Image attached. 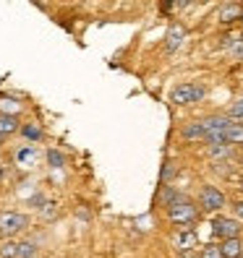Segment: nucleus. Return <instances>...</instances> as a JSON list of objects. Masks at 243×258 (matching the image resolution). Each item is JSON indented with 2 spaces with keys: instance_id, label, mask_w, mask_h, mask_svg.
<instances>
[{
  "instance_id": "nucleus-1",
  "label": "nucleus",
  "mask_w": 243,
  "mask_h": 258,
  "mask_svg": "<svg viewBox=\"0 0 243 258\" xmlns=\"http://www.w3.org/2000/svg\"><path fill=\"white\" fill-rule=\"evenodd\" d=\"M204 94H207V89L202 84H180V86L173 89L170 99L175 104H196V102L204 99Z\"/></svg>"
},
{
  "instance_id": "nucleus-2",
  "label": "nucleus",
  "mask_w": 243,
  "mask_h": 258,
  "mask_svg": "<svg viewBox=\"0 0 243 258\" xmlns=\"http://www.w3.org/2000/svg\"><path fill=\"white\" fill-rule=\"evenodd\" d=\"M199 204L207 211H220L225 206V193L220 188H215V185H204L202 193H199Z\"/></svg>"
},
{
  "instance_id": "nucleus-3",
  "label": "nucleus",
  "mask_w": 243,
  "mask_h": 258,
  "mask_svg": "<svg viewBox=\"0 0 243 258\" xmlns=\"http://www.w3.org/2000/svg\"><path fill=\"white\" fill-rule=\"evenodd\" d=\"M212 230L222 240H235V237H240V222L230 219V217H217L215 224H212Z\"/></svg>"
},
{
  "instance_id": "nucleus-4",
  "label": "nucleus",
  "mask_w": 243,
  "mask_h": 258,
  "mask_svg": "<svg viewBox=\"0 0 243 258\" xmlns=\"http://www.w3.org/2000/svg\"><path fill=\"white\" fill-rule=\"evenodd\" d=\"M29 224V219L16 211H8V214H0V232L3 235H16Z\"/></svg>"
},
{
  "instance_id": "nucleus-5",
  "label": "nucleus",
  "mask_w": 243,
  "mask_h": 258,
  "mask_svg": "<svg viewBox=\"0 0 243 258\" xmlns=\"http://www.w3.org/2000/svg\"><path fill=\"white\" fill-rule=\"evenodd\" d=\"M168 217H170L173 222H180V224H183V222H191V219L196 217V209H193L191 204H186V201H178L175 206L168 209Z\"/></svg>"
},
{
  "instance_id": "nucleus-6",
  "label": "nucleus",
  "mask_w": 243,
  "mask_h": 258,
  "mask_svg": "<svg viewBox=\"0 0 243 258\" xmlns=\"http://www.w3.org/2000/svg\"><path fill=\"white\" fill-rule=\"evenodd\" d=\"M183 39H186V29L180 24H175V26H170L168 37H165V44H168V50H178L183 44Z\"/></svg>"
},
{
  "instance_id": "nucleus-7",
  "label": "nucleus",
  "mask_w": 243,
  "mask_h": 258,
  "mask_svg": "<svg viewBox=\"0 0 243 258\" xmlns=\"http://www.w3.org/2000/svg\"><path fill=\"white\" fill-rule=\"evenodd\" d=\"M220 253H222V258H240V255H243V242H240V237H235V240H222Z\"/></svg>"
},
{
  "instance_id": "nucleus-8",
  "label": "nucleus",
  "mask_w": 243,
  "mask_h": 258,
  "mask_svg": "<svg viewBox=\"0 0 243 258\" xmlns=\"http://www.w3.org/2000/svg\"><path fill=\"white\" fill-rule=\"evenodd\" d=\"M225 144H243V123H233L225 131Z\"/></svg>"
},
{
  "instance_id": "nucleus-9",
  "label": "nucleus",
  "mask_w": 243,
  "mask_h": 258,
  "mask_svg": "<svg viewBox=\"0 0 243 258\" xmlns=\"http://www.w3.org/2000/svg\"><path fill=\"white\" fill-rule=\"evenodd\" d=\"M19 131V120L13 115H0V136H8V133H16Z\"/></svg>"
},
{
  "instance_id": "nucleus-10",
  "label": "nucleus",
  "mask_w": 243,
  "mask_h": 258,
  "mask_svg": "<svg viewBox=\"0 0 243 258\" xmlns=\"http://www.w3.org/2000/svg\"><path fill=\"white\" fill-rule=\"evenodd\" d=\"M243 16V8L240 6H225L222 11H220V21H235V19H240Z\"/></svg>"
},
{
  "instance_id": "nucleus-11",
  "label": "nucleus",
  "mask_w": 243,
  "mask_h": 258,
  "mask_svg": "<svg viewBox=\"0 0 243 258\" xmlns=\"http://www.w3.org/2000/svg\"><path fill=\"white\" fill-rule=\"evenodd\" d=\"M183 136H186V139H204L207 131L202 125V120H199V123H193V125H188V128H183Z\"/></svg>"
},
{
  "instance_id": "nucleus-12",
  "label": "nucleus",
  "mask_w": 243,
  "mask_h": 258,
  "mask_svg": "<svg viewBox=\"0 0 243 258\" xmlns=\"http://www.w3.org/2000/svg\"><path fill=\"white\" fill-rule=\"evenodd\" d=\"M19 258H37L34 242H21V245H19Z\"/></svg>"
},
{
  "instance_id": "nucleus-13",
  "label": "nucleus",
  "mask_w": 243,
  "mask_h": 258,
  "mask_svg": "<svg viewBox=\"0 0 243 258\" xmlns=\"http://www.w3.org/2000/svg\"><path fill=\"white\" fill-rule=\"evenodd\" d=\"M16 159H19L21 164H32V162L37 159V151H34V149H21L19 154H16Z\"/></svg>"
},
{
  "instance_id": "nucleus-14",
  "label": "nucleus",
  "mask_w": 243,
  "mask_h": 258,
  "mask_svg": "<svg viewBox=\"0 0 243 258\" xmlns=\"http://www.w3.org/2000/svg\"><path fill=\"white\" fill-rule=\"evenodd\" d=\"M227 117H235V120H243V99H238V102H233L230 104V112H227Z\"/></svg>"
},
{
  "instance_id": "nucleus-15",
  "label": "nucleus",
  "mask_w": 243,
  "mask_h": 258,
  "mask_svg": "<svg viewBox=\"0 0 243 258\" xmlns=\"http://www.w3.org/2000/svg\"><path fill=\"white\" fill-rule=\"evenodd\" d=\"M0 253H3V258H19V245L16 242H6Z\"/></svg>"
},
{
  "instance_id": "nucleus-16",
  "label": "nucleus",
  "mask_w": 243,
  "mask_h": 258,
  "mask_svg": "<svg viewBox=\"0 0 243 258\" xmlns=\"http://www.w3.org/2000/svg\"><path fill=\"white\" fill-rule=\"evenodd\" d=\"M21 131H24V136H26V139H34V141H37L39 136H42V131H39L37 125H24Z\"/></svg>"
},
{
  "instance_id": "nucleus-17",
  "label": "nucleus",
  "mask_w": 243,
  "mask_h": 258,
  "mask_svg": "<svg viewBox=\"0 0 243 258\" xmlns=\"http://www.w3.org/2000/svg\"><path fill=\"white\" fill-rule=\"evenodd\" d=\"M202 258H222V253H220L217 245H207V248L202 250Z\"/></svg>"
},
{
  "instance_id": "nucleus-18",
  "label": "nucleus",
  "mask_w": 243,
  "mask_h": 258,
  "mask_svg": "<svg viewBox=\"0 0 243 258\" xmlns=\"http://www.w3.org/2000/svg\"><path fill=\"white\" fill-rule=\"evenodd\" d=\"M47 162H50L53 167H63V157H60L58 151H47Z\"/></svg>"
},
{
  "instance_id": "nucleus-19",
  "label": "nucleus",
  "mask_w": 243,
  "mask_h": 258,
  "mask_svg": "<svg viewBox=\"0 0 243 258\" xmlns=\"http://www.w3.org/2000/svg\"><path fill=\"white\" fill-rule=\"evenodd\" d=\"M209 151H212V154H215V157H227V154H230V149H227L225 144H217V146H212Z\"/></svg>"
},
{
  "instance_id": "nucleus-20",
  "label": "nucleus",
  "mask_w": 243,
  "mask_h": 258,
  "mask_svg": "<svg viewBox=\"0 0 243 258\" xmlns=\"http://www.w3.org/2000/svg\"><path fill=\"white\" fill-rule=\"evenodd\" d=\"M233 211H235V219H238V222H243V201H235Z\"/></svg>"
},
{
  "instance_id": "nucleus-21",
  "label": "nucleus",
  "mask_w": 243,
  "mask_h": 258,
  "mask_svg": "<svg viewBox=\"0 0 243 258\" xmlns=\"http://www.w3.org/2000/svg\"><path fill=\"white\" fill-rule=\"evenodd\" d=\"M240 190H243V180H240Z\"/></svg>"
},
{
  "instance_id": "nucleus-22",
  "label": "nucleus",
  "mask_w": 243,
  "mask_h": 258,
  "mask_svg": "<svg viewBox=\"0 0 243 258\" xmlns=\"http://www.w3.org/2000/svg\"><path fill=\"white\" fill-rule=\"evenodd\" d=\"M240 21H243V16H240Z\"/></svg>"
},
{
  "instance_id": "nucleus-23",
  "label": "nucleus",
  "mask_w": 243,
  "mask_h": 258,
  "mask_svg": "<svg viewBox=\"0 0 243 258\" xmlns=\"http://www.w3.org/2000/svg\"><path fill=\"white\" fill-rule=\"evenodd\" d=\"M0 139H3V136H0Z\"/></svg>"
}]
</instances>
